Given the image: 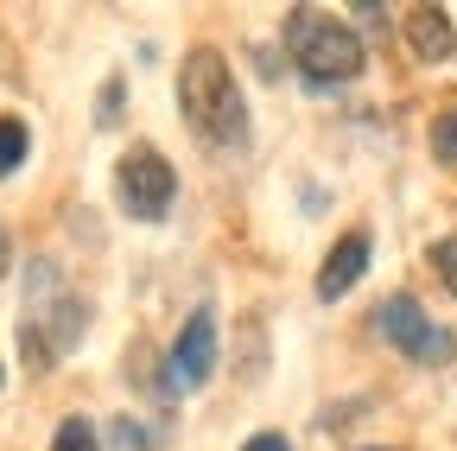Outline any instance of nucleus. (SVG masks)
<instances>
[{
    "instance_id": "obj_1",
    "label": "nucleus",
    "mask_w": 457,
    "mask_h": 451,
    "mask_svg": "<svg viewBox=\"0 0 457 451\" xmlns=\"http://www.w3.org/2000/svg\"><path fill=\"white\" fill-rule=\"evenodd\" d=\"M179 108L185 121L210 140V146H242L248 140V102H242V83L228 71L222 51L197 45L191 58L179 64Z\"/></svg>"
},
{
    "instance_id": "obj_2",
    "label": "nucleus",
    "mask_w": 457,
    "mask_h": 451,
    "mask_svg": "<svg viewBox=\"0 0 457 451\" xmlns=\"http://www.w3.org/2000/svg\"><path fill=\"white\" fill-rule=\"evenodd\" d=\"M77 337H83V299L57 280L51 261H32V273H26V356L57 363L64 350H77Z\"/></svg>"
},
{
    "instance_id": "obj_3",
    "label": "nucleus",
    "mask_w": 457,
    "mask_h": 451,
    "mask_svg": "<svg viewBox=\"0 0 457 451\" xmlns=\"http://www.w3.org/2000/svg\"><path fill=\"white\" fill-rule=\"evenodd\" d=\"M286 45H293V64L305 71V83H350L369 64L362 38L343 20H324L318 7H293V13H286Z\"/></svg>"
},
{
    "instance_id": "obj_4",
    "label": "nucleus",
    "mask_w": 457,
    "mask_h": 451,
    "mask_svg": "<svg viewBox=\"0 0 457 451\" xmlns=\"http://www.w3.org/2000/svg\"><path fill=\"white\" fill-rule=\"evenodd\" d=\"M114 197H121V210L134 222H159L171 210V197H179V172L165 165L159 146H128L121 165H114Z\"/></svg>"
},
{
    "instance_id": "obj_5",
    "label": "nucleus",
    "mask_w": 457,
    "mask_h": 451,
    "mask_svg": "<svg viewBox=\"0 0 457 451\" xmlns=\"http://www.w3.org/2000/svg\"><path fill=\"white\" fill-rule=\"evenodd\" d=\"M375 330L387 337L400 356H413V363H451V356H457V337H451L445 324H432L426 305L407 299V293H394V299L375 305Z\"/></svg>"
},
{
    "instance_id": "obj_6",
    "label": "nucleus",
    "mask_w": 457,
    "mask_h": 451,
    "mask_svg": "<svg viewBox=\"0 0 457 451\" xmlns=\"http://www.w3.org/2000/svg\"><path fill=\"white\" fill-rule=\"evenodd\" d=\"M171 388H204L210 381V369H216V312L210 305H197L191 318H185V330H179V344H171Z\"/></svg>"
},
{
    "instance_id": "obj_7",
    "label": "nucleus",
    "mask_w": 457,
    "mask_h": 451,
    "mask_svg": "<svg viewBox=\"0 0 457 451\" xmlns=\"http://www.w3.org/2000/svg\"><path fill=\"white\" fill-rule=\"evenodd\" d=\"M362 267H369V236L350 230V236L324 255V267H318V299H343V293L362 280Z\"/></svg>"
},
{
    "instance_id": "obj_8",
    "label": "nucleus",
    "mask_w": 457,
    "mask_h": 451,
    "mask_svg": "<svg viewBox=\"0 0 457 451\" xmlns=\"http://www.w3.org/2000/svg\"><path fill=\"white\" fill-rule=\"evenodd\" d=\"M407 45H413V58L426 64H451L457 58V26L445 7H413L407 13Z\"/></svg>"
},
{
    "instance_id": "obj_9",
    "label": "nucleus",
    "mask_w": 457,
    "mask_h": 451,
    "mask_svg": "<svg viewBox=\"0 0 457 451\" xmlns=\"http://www.w3.org/2000/svg\"><path fill=\"white\" fill-rule=\"evenodd\" d=\"M26 146H32V134H26V121H0V179L13 172V165H26Z\"/></svg>"
},
{
    "instance_id": "obj_10",
    "label": "nucleus",
    "mask_w": 457,
    "mask_h": 451,
    "mask_svg": "<svg viewBox=\"0 0 457 451\" xmlns=\"http://www.w3.org/2000/svg\"><path fill=\"white\" fill-rule=\"evenodd\" d=\"M51 451H102V445H96V426H89L83 413H71L64 426H57V438H51Z\"/></svg>"
},
{
    "instance_id": "obj_11",
    "label": "nucleus",
    "mask_w": 457,
    "mask_h": 451,
    "mask_svg": "<svg viewBox=\"0 0 457 451\" xmlns=\"http://www.w3.org/2000/svg\"><path fill=\"white\" fill-rule=\"evenodd\" d=\"M432 153H438L445 165H457V102L445 108L438 121H432Z\"/></svg>"
},
{
    "instance_id": "obj_12",
    "label": "nucleus",
    "mask_w": 457,
    "mask_h": 451,
    "mask_svg": "<svg viewBox=\"0 0 457 451\" xmlns=\"http://www.w3.org/2000/svg\"><path fill=\"white\" fill-rule=\"evenodd\" d=\"M432 267H438V280L457 293V236H445V242H432Z\"/></svg>"
},
{
    "instance_id": "obj_13",
    "label": "nucleus",
    "mask_w": 457,
    "mask_h": 451,
    "mask_svg": "<svg viewBox=\"0 0 457 451\" xmlns=\"http://www.w3.org/2000/svg\"><path fill=\"white\" fill-rule=\"evenodd\" d=\"M242 451H293V445H286V438H279V432H254V438H248V445H242Z\"/></svg>"
},
{
    "instance_id": "obj_14",
    "label": "nucleus",
    "mask_w": 457,
    "mask_h": 451,
    "mask_svg": "<svg viewBox=\"0 0 457 451\" xmlns=\"http://www.w3.org/2000/svg\"><path fill=\"white\" fill-rule=\"evenodd\" d=\"M369 451H387V445H369Z\"/></svg>"
},
{
    "instance_id": "obj_15",
    "label": "nucleus",
    "mask_w": 457,
    "mask_h": 451,
    "mask_svg": "<svg viewBox=\"0 0 457 451\" xmlns=\"http://www.w3.org/2000/svg\"><path fill=\"white\" fill-rule=\"evenodd\" d=\"M0 381H7V375H0Z\"/></svg>"
}]
</instances>
